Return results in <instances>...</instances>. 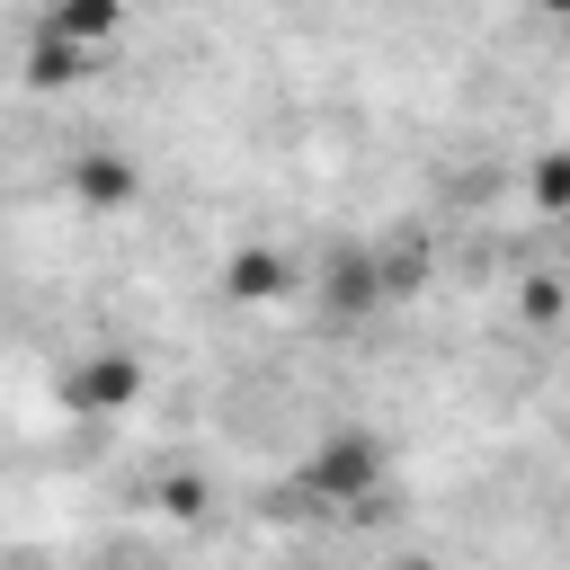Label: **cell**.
I'll return each mask as SVG.
<instances>
[{"label":"cell","instance_id":"6da1fadb","mask_svg":"<svg viewBox=\"0 0 570 570\" xmlns=\"http://www.w3.org/2000/svg\"><path fill=\"white\" fill-rule=\"evenodd\" d=\"M303 490L330 499V508L374 499V490H383V445H374L365 428H330V436L312 445V463H303Z\"/></svg>","mask_w":570,"mask_h":570},{"label":"cell","instance_id":"7a4b0ae2","mask_svg":"<svg viewBox=\"0 0 570 570\" xmlns=\"http://www.w3.org/2000/svg\"><path fill=\"white\" fill-rule=\"evenodd\" d=\"M71 410H89V419H107V410H125V401H142V356H125V347H98V356H80L71 365Z\"/></svg>","mask_w":570,"mask_h":570},{"label":"cell","instance_id":"3957f363","mask_svg":"<svg viewBox=\"0 0 570 570\" xmlns=\"http://www.w3.org/2000/svg\"><path fill=\"white\" fill-rule=\"evenodd\" d=\"M71 196H80L89 214H116V205L142 196V169L116 160V151H71Z\"/></svg>","mask_w":570,"mask_h":570},{"label":"cell","instance_id":"277c9868","mask_svg":"<svg viewBox=\"0 0 570 570\" xmlns=\"http://www.w3.org/2000/svg\"><path fill=\"white\" fill-rule=\"evenodd\" d=\"M89 62H98V45H80V36H62V27H36V36H27V80H36V89L89 80Z\"/></svg>","mask_w":570,"mask_h":570},{"label":"cell","instance_id":"5b68a950","mask_svg":"<svg viewBox=\"0 0 570 570\" xmlns=\"http://www.w3.org/2000/svg\"><path fill=\"white\" fill-rule=\"evenodd\" d=\"M285 285H294L285 249H240V258L223 267V294H232V303H276Z\"/></svg>","mask_w":570,"mask_h":570},{"label":"cell","instance_id":"8992f818","mask_svg":"<svg viewBox=\"0 0 570 570\" xmlns=\"http://www.w3.org/2000/svg\"><path fill=\"white\" fill-rule=\"evenodd\" d=\"M45 27H62V36H80V45H116L125 0H53V9H45Z\"/></svg>","mask_w":570,"mask_h":570}]
</instances>
